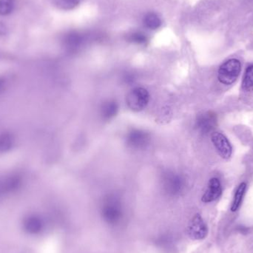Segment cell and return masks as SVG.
I'll use <instances>...</instances> for the list:
<instances>
[{
  "mask_svg": "<svg viewBox=\"0 0 253 253\" xmlns=\"http://www.w3.org/2000/svg\"><path fill=\"white\" fill-rule=\"evenodd\" d=\"M118 112V105L116 102H108L103 105L102 109V117L105 120L113 118Z\"/></svg>",
  "mask_w": 253,
  "mask_h": 253,
  "instance_id": "cell-14",
  "label": "cell"
},
{
  "mask_svg": "<svg viewBox=\"0 0 253 253\" xmlns=\"http://www.w3.org/2000/svg\"><path fill=\"white\" fill-rule=\"evenodd\" d=\"M216 122V116L213 113H204L197 117L196 126L203 133H209L215 128Z\"/></svg>",
  "mask_w": 253,
  "mask_h": 253,
  "instance_id": "cell-7",
  "label": "cell"
},
{
  "mask_svg": "<svg viewBox=\"0 0 253 253\" xmlns=\"http://www.w3.org/2000/svg\"><path fill=\"white\" fill-rule=\"evenodd\" d=\"M4 80H1L0 79V91H1L2 90L3 87H4Z\"/></svg>",
  "mask_w": 253,
  "mask_h": 253,
  "instance_id": "cell-19",
  "label": "cell"
},
{
  "mask_svg": "<svg viewBox=\"0 0 253 253\" xmlns=\"http://www.w3.org/2000/svg\"><path fill=\"white\" fill-rule=\"evenodd\" d=\"M128 40L131 42L135 43V44H142L147 42V37L145 34L141 32H134L131 34L128 37Z\"/></svg>",
  "mask_w": 253,
  "mask_h": 253,
  "instance_id": "cell-18",
  "label": "cell"
},
{
  "mask_svg": "<svg viewBox=\"0 0 253 253\" xmlns=\"http://www.w3.org/2000/svg\"><path fill=\"white\" fill-rule=\"evenodd\" d=\"M15 0H0V16H7L13 12Z\"/></svg>",
  "mask_w": 253,
  "mask_h": 253,
  "instance_id": "cell-16",
  "label": "cell"
},
{
  "mask_svg": "<svg viewBox=\"0 0 253 253\" xmlns=\"http://www.w3.org/2000/svg\"><path fill=\"white\" fill-rule=\"evenodd\" d=\"M211 141L217 153L223 159L228 160L233 154V147L228 138L219 132H213L211 135Z\"/></svg>",
  "mask_w": 253,
  "mask_h": 253,
  "instance_id": "cell-4",
  "label": "cell"
},
{
  "mask_svg": "<svg viewBox=\"0 0 253 253\" xmlns=\"http://www.w3.org/2000/svg\"><path fill=\"white\" fill-rule=\"evenodd\" d=\"M242 64L239 59H231L223 63L218 71V80L224 85H231L239 78Z\"/></svg>",
  "mask_w": 253,
  "mask_h": 253,
  "instance_id": "cell-1",
  "label": "cell"
},
{
  "mask_svg": "<svg viewBox=\"0 0 253 253\" xmlns=\"http://www.w3.org/2000/svg\"><path fill=\"white\" fill-rule=\"evenodd\" d=\"M168 191L172 194H176L181 190V182L179 178L177 177H172L171 179L168 180V185H167Z\"/></svg>",
  "mask_w": 253,
  "mask_h": 253,
  "instance_id": "cell-17",
  "label": "cell"
},
{
  "mask_svg": "<svg viewBox=\"0 0 253 253\" xmlns=\"http://www.w3.org/2000/svg\"><path fill=\"white\" fill-rule=\"evenodd\" d=\"M81 0H53V4L62 10H71L79 5Z\"/></svg>",
  "mask_w": 253,
  "mask_h": 253,
  "instance_id": "cell-15",
  "label": "cell"
},
{
  "mask_svg": "<svg viewBox=\"0 0 253 253\" xmlns=\"http://www.w3.org/2000/svg\"><path fill=\"white\" fill-rule=\"evenodd\" d=\"M24 229L30 234H37L42 230L44 224L42 220L37 215H30L23 223Z\"/></svg>",
  "mask_w": 253,
  "mask_h": 253,
  "instance_id": "cell-8",
  "label": "cell"
},
{
  "mask_svg": "<svg viewBox=\"0 0 253 253\" xmlns=\"http://www.w3.org/2000/svg\"><path fill=\"white\" fill-rule=\"evenodd\" d=\"M246 190V183H241L239 187H238L236 193H235L234 198H233V202L231 206L232 212H236L240 208L242 202H243L244 196H245Z\"/></svg>",
  "mask_w": 253,
  "mask_h": 253,
  "instance_id": "cell-10",
  "label": "cell"
},
{
  "mask_svg": "<svg viewBox=\"0 0 253 253\" xmlns=\"http://www.w3.org/2000/svg\"><path fill=\"white\" fill-rule=\"evenodd\" d=\"M144 24L149 29L156 30L162 25V20L156 13L151 12L144 16Z\"/></svg>",
  "mask_w": 253,
  "mask_h": 253,
  "instance_id": "cell-12",
  "label": "cell"
},
{
  "mask_svg": "<svg viewBox=\"0 0 253 253\" xmlns=\"http://www.w3.org/2000/svg\"><path fill=\"white\" fill-rule=\"evenodd\" d=\"M149 101L150 94L147 89L144 87H135L126 95V105L128 108L134 112L143 111L148 105Z\"/></svg>",
  "mask_w": 253,
  "mask_h": 253,
  "instance_id": "cell-2",
  "label": "cell"
},
{
  "mask_svg": "<svg viewBox=\"0 0 253 253\" xmlns=\"http://www.w3.org/2000/svg\"><path fill=\"white\" fill-rule=\"evenodd\" d=\"M187 233L193 240H202L208 236V226L199 214H196L193 217L189 225Z\"/></svg>",
  "mask_w": 253,
  "mask_h": 253,
  "instance_id": "cell-5",
  "label": "cell"
},
{
  "mask_svg": "<svg viewBox=\"0 0 253 253\" xmlns=\"http://www.w3.org/2000/svg\"><path fill=\"white\" fill-rule=\"evenodd\" d=\"M148 139V135L143 131H132L128 138V142L133 147H143Z\"/></svg>",
  "mask_w": 253,
  "mask_h": 253,
  "instance_id": "cell-9",
  "label": "cell"
},
{
  "mask_svg": "<svg viewBox=\"0 0 253 253\" xmlns=\"http://www.w3.org/2000/svg\"><path fill=\"white\" fill-rule=\"evenodd\" d=\"M3 193L2 187H1V183H0V197Z\"/></svg>",
  "mask_w": 253,
  "mask_h": 253,
  "instance_id": "cell-20",
  "label": "cell"
},
{
  "mask_svg": "<svg viewBox=\"0 0 253 253\" xmlns=\"http://www.w3.org/2000/svg\"><path fill=\"white\" fill-rule=\"evenodd\" d=\"M102 215L108 224L112 225L119 224L123 216V208L120 202L114 198L108 199L102 207Z\"/></svg>",
  "mask_w": 253,
  "mask_h": 253,
  "instance_id": "cell-3",
  "label": "cell"
},
{
  "mask_svg": "<svg viewBox=\"0 0 253 253\" xmlns=\"http://www.w3.org/2000/svg\"><path fill=\"white\" fill-rule=\"evenodd\" d=\"M14 137L9 132L0 134V153L10 151L14 145Z\"/></svg>",
  "mask_w": 253,
  "mask_h": 253,
  "instance_id": "cell-11",
  "label": "cell"
},
{
  "mask_svg": "<svg viewBox=\"0 0 253 253\" xmlns=\"http://www.w3.org/2000/svg\"><path fill=\"white\" fill-rule=\"evenodd\" d=\"M242 88L246 91L253 90V65L247 68L242 80Z\"/></svg>",
  "mask_w": 253,
  "mask_h": 253,
  "instance_id": "cell-13",
  "label": "cell"
},
{
  "mask_svg": "<svg viewBox=\"0 0 253 253\" xmlns=\"http://www.w3.org/2000/svg\"><path fill=\"white\" fill-rule=\"evenodd\" d=\"M222 194V187L219 179L212 178L208 183V190L202 198V201L205 203H210L217 200Z\"/></svg>",
  "mask_w": 253,
  "mask_h": 253,
  "instance_id": "cell-6",
  "label": "cell"
}]
</instances>
